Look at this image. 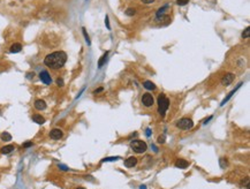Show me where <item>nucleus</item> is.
<instances>
[{
  "instance_id": "obj_1",
  "label": "nucleus",
  "mask_w": 250,
  "mask_h": 189,
  "mask_svg": "<svg viewBox=\"0 0 250 189\" xmlns=\"http://www.w3.org/2000/svg\"><path fill=\"white\" fill-rule=\"evenodd\" d=\"M66 60H67L66 53L64 51H57V52H53L51 54H48L45 58L44 64L47 67H51L53 69H59L66 64Z\"/></svg>"
},
{
  "instance_id": "obj_2",
  "label": "nucleus",
  "mask_w": 250,
  "mask_h": 189,
  "mask_svg": "<svg viewBox=\"0 0 250 189\" xmlns=\"http://www.w3.org/2000/svg\"><path fill=\"white\" fill-rule=\"evenodd\" d=\"M168 106H170L168 99L165 97L164 94H161V95L159 96V98H158V112H159L161 115H165V112L167 111Z\"/></svg>"
},
{
  "instance_id": "obj_3",
  "label": "nucleus",
  "mask_w": 250,
  "mask_h": 189,
  "mask_svg": "<svg viewBox=\"0 0 250 189\" xmlns=\"http://www.w3.org/2000/svg\"><path fill=\"white\" fill-rule=\"evenodd\" d=\"M130 147H131V149H133L136 153H143V152H145L147 149H148L147 143H145L144 141H140V140L133 141L131 144H130Z\"/></svg>"
},
{
  "instance_id": "obj_4",
  "label": "nucleus",
  "mask_w": 250,
  "mask_h": 189,
  "mask_svg": "<svg viewBox=\"0 0 250 189\" xmlns=\"http://www.w3.org/2000/svg\"><path fill=\"white\" fill-rule=\"evenodd\" d=\"M176 127L180 129H183V130H188V129H191L194 127V122L189 118H182L176 122Z\"/></svg>"
},
{
  "instance_id": "obj_5",
  "label": "nucleus",
  "mask_w": 250,
  "mask_h": 189,
  "mask_svg": "<svg viewBox=\"0 0 250 189\" xmlns=\"http://www.w3.org/2000/svg\"><path fill=\"white\" fill-rule=\"evenodd\" d=\"M142 103H143L144 106L150 107V106H152V105L155 104V99H153L152 95H150V94H144L143 97H142Z\"/></svg>"
},
{
  "instance_id": "obj_6",
  "label": "nucleus",
  "mask_w": 250,
  "mask_h": 189,
  "mask_svg": "<svg viewBox=\"0 0 250 189\" xmlns=\"http://www.w3.org/2000/svg\"><path fill=\"white\" fill-rule=\"evenodd\" d=\"M234 77H235V75L232 74V73H228V74L224 75V77L221 78V84L223 86H229L234 81Z\"/></svg>"
},
{
  "instance_id": "obj_7",
  "label": "nucleus",
  "mask_w": 250,
  "mask_h": 189,
  "mask_svg": "<svg viewBox=\"0 0 250 189\" xmlns=\"http://www.w3.org/2000/svg\"><path fill=\"white\" fill-rule=\"evenodd\" d=\"M62 135H64V133H62L61 129L54 128V129H52L51 133H50V137L53 139V140H60V139L62 137Z\"/></svg>"
},
{
  "instance_id": "obj_8",
  "label": "nucleus",
  "mask_w": 250,
  "mask_h": 189,
  "mask_svg": "<svg viewBox=\"0 0 250 189\" xmlns=\"http://www.w3.org/2000/svg\"><path fill=\"white\" fill-rule=\"evenodd\" d=\"M39 78L42 80V82L45 83V84H51V82H52V78H51L50 74H48L46 70L40 72V74H39Z\"/></svg>"
},
{
  "instance_id": "obj_9",
  "label": "nucleus",
  "mask_w": 250,
  "mask_h": 189,
  "mask_svg": "<svg viewBox=\"0 0 250 189\" xmlns=\"http://www.w3.org/2000/svg\"><path fill=\"white\" fill-rule=\"evenodd\" d=\"M137 164V159L135 157H129L128 159L125 160V166L126 167H134Z\"/></svg>"
},
{
  "instance_id": "obj_10",
  "label": "nucleus",
  "mask_w": 250,
  "mask_h": 189,
  "mask_svg": "<svg viewBox=\"0 0 250 189\" xmlns=\"http://www.w3.org/2000/svg\"><path fill=\"white\" fill-rule=\"evenodd\" d=\"M35 107L38 110V111H43L46 109V103L43 100V99H37L35 101Z\"/></svg>"
},
{
  "instance_id": "obj_11",
  "label": "nucleus",
  "mask_w": 250,
  "mask_h": 189,
  "mask_svg": "<svg viewBox=\"0 0 250 189\" xmlns=\"http://www.w3.org/2000/svg\"><path fill=\"white\" fill-rule=\"evenodd\" d=\"M188 166H189V163L184 159H178L175 163V167L178 168H187Z\"/></svg>"
},
{
  "instance_id": "obj_12",
  "label": "nucleus",
  "mask_w": 250,
  "mask_h": 189,
  "mask_svg": "<svg viewBox=\"0 0 250 189\" xmlns=\"http://www.w3.org/2000/svg\"><path fill=\"white\" fill-rule=\"evenodd\" d=\"M21 50H22V45H21L20 43L13 44V45L11 46V48H9V51H11L12 53H17V52H20Z\"/></svg>"
},
{
  "instance_id": "obj_13",
  "label": "nucleus",
  "mask_w": 250,
  "mask_h": 189,
  "mask_svg": "<svg viewBox=\"0 0 250 189\" xmlns=\"http://www.w3.org/2000/svg\"><path fill=\"white\" fill-rule=\"evenodd\" d=\"M32 120H34V122H36V123H38V125H43V123L45 122V119H44L42 115H39V114L32 115Z\"/></svg>"
},
{
  "instance_id": "obj_14",
  "label": "nucleus",
  "mask_w": 250,
  "mask_h": 189,
  "mask_svg": "<svg viewBox=\"0 0 250 189\" xmlns=\"http://www.w3.org/2000/svg\"><path fill=\"white\" fill-rule=\"evenodd\" d=\"M15 148H14V145H6V147H4V148H1V153L3 155H8V153H11L13 150H14Z\"/></svg>"
},
{
  "instance_id": "obj_15",
  "label": "nucleus",
  "mask_w": 250,
  "mask_h": 189,
  "mask_svg": "<svg viewBox=\"0 0 250 189\" xmlns=\"http://www.w3.org/2000/svg\"><path fill=\"white\" fill-rule=\"evenodd\" d=\"M107 56H108V51H106L104 54L101 56V58L99 59V61H98V67L99 68H101L103 67V65L105 64V61H106V58H107Z\"/></svg>"
},
{
  "instance_id": "obj_16",
  "label": "nucleus",
  "mask_w": 250,
  "mask_h": 189,
  "mask_svg": "<svg viewBox=\"0 0 250 189\" xmlns=\"http://www.w3.org/2000/svg\"><path fill=\"white\" fill-rule=\"evenodd\" d=\"M143 87L145 89H148V90H155L156 89V86L151 82V81H145V82L143 83Z\"/></svg>"
},
{
  "instance_id": "obj_17",
  "label": "nucleus",
  "mask_w": 250,
  "mask_h": 189,
  "mask_svg": "<svg viewBox=\"0 0 250 189\" xmlns=\"http://www.w3.org/2000/svg\"><path fill=\"white\" fill-rule=\"evenodd\" d=\"M1 140H3L4 142H8V141H11V140H12V135H11L9 133L5 131V133H3V134H1Z\"/></svg>"
},
{
  "instance_id": "obj_18",
  "label": "nucleus",
  "mask_w": 250,
  "mask_h": 189,
  "mask_svg": "<svg viewBox=\"0 0 250 189\" xmlns=\"http://www.w3.org/2000/svg\"><path fill=\"white\" fill-rule=\"evenodd\" d=\"M167 9V6H164V7H161L158 12H157V17H160L161 15H164V13H165V11Z\"/></svg>"
},
{
  "instance_id": "obj_19",
  "label": "nucleus",
  "mask_w": 250,
  "mask_h": 189,
  "mask_svg": "<svg viewBox=\"0 0 250 189\" xmlns=\"http://www.w3.org/2000/svg\"><path fill=\"white\" fill-rule=\"evenodd\" d=\"M135 13H136V11L134 8H128L126 11V15H128V16H133V15H135Z\"/></svg>"
},
{
  "instance_id": "obj_20",
  "label": "nucleus",
  "mask_w": 250,
  "mask_h": 189,
  "mask_svg": "<svg viewBox=\"0 0 250 189\" xmlns=\"http://www.w3.org/2000/svg\"><path fill=\"white\" fill-rule=\"evenodd\" d=\"M249 36H250V28L248 27V28H247V29H245V30L243 31V34H242V37H243V38H248Z\"/></svg>"
},
{
  "instance_id": "obj_21",
  "label": "nucleus",
  "mask_w": 250,
  "mask_h": 189,
  "mask_svg": "<svg viewBox=\"0 0 250 189\" xmlns=\"http://www.w3.org/2000/svg\"><path fill=\"white\" fill-rule=\"evenodd\" d=\"M189 3V0H176V4L179 5V6H184V5H187Z\"/></svg>"
},
{
  "instance_id": "obj_22",
  "label": "nucleus",
  "mask_w": 250,
  "mask_h": 189,
  "mask_svg": "<svg viewBox=\"0 0 250 189\" xmlns=\"http://www.w3.org/2000/svg\"><path fill=\"white\" fill-rule=\"evenodd\" d=\"M82 32H83V35H84V37H86V40H87V43H88V44H90V38H89L88 34H87V30H86L84 28H82Z\"/></svg>"
},
{
  "instance_id": "obj_23",
  "label": "nucleus",
  "mask_w": 250,
  "mask_h": 189,
  "mask_svg": "<svg viewBox=\"0 0 250 189\" xmlns=\"http://www.w3.org/2000/svg\"><path fill=\"white\" fill-rule=\"evenodd\" d=\"M119 159V157H109V158H105L101 160V163H105V161H113V160H117Z\"/></svg>"
},
{
  "instance_id": "obj_24",
  "label": "nucleus",
  "mask_w": 250,
  "mask_h": 189,
  "mask_svg": "<svg viewBox=\"0 0 250 189\" xmlns=\"http://www.w3.org/2000/svg\"><path fill=\"white\" fill-rule=\"evenodd\" d=\"M220 165H221V167H223V168L226 167V166H227V160H226L225 158H221V159H220Z\"/></svg>"
},
{
  "instance_id": "obj_25",
  "label": "nucleus",
  "mask_w": 250,
  "mask_h": 189,
  "mask_svg": "<svg viewBox=\"0 0 250 189\" xmlns=\"http://www.w3.org/2000/svg\"><path fill=\"white\" fill-rule=\"evenodd\" d=\"M105 24H106V27H107V29L109 30V29H111V25H109V22H108V16L105 17Z\"/></svg>"
},
{
  "instance_id": "obj_26",
  "label": "nucleus",
  "mask_w": 250,
  "mask_h": 189,
  "mask_svg": "<svg viewBox=\"0 0 250 189\" xmlns=\"http://www.w3.org/2000/svg\"><path fill=\"white\" fill-rule=\"evenodd\" d=\"M57 83H58L59 87H62V86H64V81H62L61 78H58V80H57Z\"/></svg>"
},
{
  "instance_id": "obj_27",
  "label": "nucleus",
  "mask_w": 250,
  "mask_h": 189,
  "mask_svg": "<svg viewBox=\"0 0 250 189\" xmlns=\"http://www.w3.org/2000/svg\"><path fill=\"white\" fill-rule=\"evenodd\" d=\"M31 145H32L31 142H25V143L23 144V148H29V147H31Z\"/></svg>"
},
{
  "instance_id": "obj_28",
  "label": "nucleus",
  "mask_w": 250,
  "mask_h": 189,
  "mask_svg": "<svg viewBox=\"0 0 250 189\" xmlns=\"http://www.w3.org/2000/svg\"><path fill=\"white\" fill-rule=\"evenodd\" d=\"M164 142H165V136H159L158 143H164Z\"/></svg>"
},
{
  "instance_id": "obj_29",
  "label": "nucleus",
  "mask_w": 250,
  "mask_h": 189,
  "mask_svg": "<svg viewBox=\"0 0 250 189\" xmlns=\"http://www.w3.org/2000/svg\"><path fill=\"white\" fill-rule=\"evenodd\" d=\"M142 1H143L144 4H152L155 0H142Z\"/></svg>"
},
{
  "instance_id": "obj_30",
  "label": "nucleus",
  "mask_w": 250,
  "mask_h": 189,
  "mask_svg": "<svg viewBox=\"0 0 250 189\" xmlns=\"http://www.w3.org/2000/svg\"><path fill=\"white\" fill-rule=\"evenodd\" d=\"M101 91H103V88H99V89L95 90V91H94V94H95V95H97V94H99V92H101Z\"/></svg>"
},
{
  "instance_id": "obj_31",
  "label": "nucleus",
  "mask_w": 250,
  "mask_h": 189,
  "mask_svg": "<svg viewBox=\"0 0 250 189\" xmlns=\"http://www.w3.org/2000/svg\"><path fill=\"white\" fill-rule=\"evenodd\" d=\"M59 167H60L61 170H64V171H68V167H67V166H64V165H60Z\"/></svg>"
},
{
  "instance_id": "obj_32",
  "label": "nucleus",
  "mask_w": 250,
  "mask_h": 189,
  "mask_svg": "<svg viewBox=\"0 0 250 189\" xmlns=\"http://www.w3.org/2000/svg\"><path fill=\"white\" fill-rule=\"evenodd\" d=\"M141 189H147V188H145V186H141Z\"/></svg>"
},
{
  "instance_id": "obj_33",
  "label": "nucleus",
  "mask_w": 250,
  "mask_h": 189,
  "mask_svg": "<svg viewBox=\"0 0 250 189\" xmlns=\"http://www.w3.org/2000/svg\"><path fill=\"white\" fill-rule=\"evenodd\" d=\"M77 189H86V188H83V187H78Z\"/></svg>"
},
{
  "instance_id": "obj_34",
  "label": "nucleus",
  "mask_w": 250,
  "mask_h": 189,
  "mask_svg": "<svg viewBox=\"0 0 250 189\" xmlns=\"http://www.w3.org/2000/svg\"><path fill=\"white\" fill-rule=\"evenodd\" d=\"M0 114H1V112H0Z\"/></svg>"
}]
</instances>
